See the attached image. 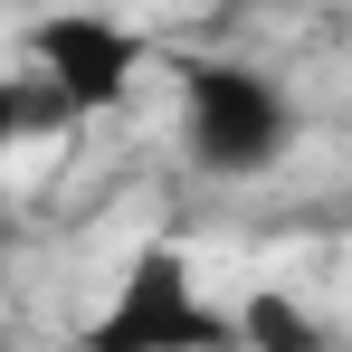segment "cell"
I'll use <instances>...</instances> for the list:
<instances>
[{"instance_id":"obj_1","label":"cell","mask_w":352,"mask_h":352,"mask_svg":"<svg viewBox=\"0 0 352 352\" xmlns=\"http://www.w3.org/2000/svg\"><path fill=\"white\" fill-rule=\"evenodd\" d=\"M210 343H229V314H210L200 295L181 286L172 257H143L124 276L115 314L86 333V352H210Z\"/></svg>"},{"instance_id":"obj_2","label":"cell","mask_w":352,"mask_h":352,"mask_svg":"<svg viewBox=\"0 0 352 352\" xmlns=\"http://www.w3.org/2000/svg\"><path fill=\"white\" fill-rule=\"evenodd\" d=\"M190 143L229 172H257L286 143V96L248 67H190Z\"/></svg>"}]
</instances>
